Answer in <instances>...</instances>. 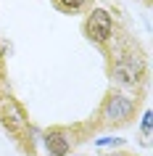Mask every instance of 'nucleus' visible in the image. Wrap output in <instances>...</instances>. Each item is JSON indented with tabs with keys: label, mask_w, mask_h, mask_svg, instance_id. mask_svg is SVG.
Masks as SVG:
<instances>
[{
	"label": "nucleus",
	"mask_w": 153,
	"mask_h": 156,
	"mask_svg": "<svg viewBox=\"0 0 153 156\" xmlns=\"http://www.w3.org/2000/svg\"><path fill=\"white\" fill-rule=\"evenodd\" d=\"M77 156H82V154H77Z\"/></svg>",
	"instance_id": "10"
},
{
	"label": "nucleus",
	"mask_w": 153,
	"mask_h": 156,
	"mask_svg": "<svg viewBox=\"0 0 153 156\" xmlns=\"http://www.w3.org/2000/svg\"><path fill=\"white\" fill-rule=\"evenodd\" d=\"M50 5H53L58 13L79 16V13H87V11L92 8V0H50Z\"/></svg>",
	"instance_id": "6"
},
{
	"label": "nucleus",
	"mask_w": 153,
	"mask_h": 156,
	"mask_svg": "<svg viewBox=\"0 0 153 156\" xmlns=\"http://www.w3.org/2000/svg\"><path fill=\"white\" fill-rule=\"evenodd\" d=\"M98 124H74V127H64V124H53L42 132V143L48 148V156H69L77 143H85L90 138V132L95 135Z\"/></svg>",
	"instance_id": "4"
},
{
	"label": "nucleus",
	"mask_w": 153,
	"mask_h": 156,
	"mask_svg": "<svg viewBox=\"0 0 153 156\" xmlns=\"http://www.w3.org/2000/svg\"><path fill=\"white\" fill-rule=\"evenodd\" d=\"M82 34H85V40H87V42L98 45V48L106 53L108 45H111V40H113V34H116L111 11H106V8H90L87 16H85V21H82Z\"/></svg>",
	"instance_id": "5"
},
{
	"label": "nucleus",
	"mask_w": 153,
	"mask_h": 156,
	"mask_svg": "<svg viewBox=\"0 0 153 156\" xmlns=\"http://www.w3.org/2000/svg\"><path fill=\"white\" fill-rule=\"evenodd\" d=\"M143 138H145V143H148V138H151V111L143 114Z\"/></svg>",
	"instance_id": "7"
},
{
	"label": "nucleus",
	"mask_w": 153,
	"mask_h": 156,
	"mask_svg": "<svg viewBox=\"0 0 153 156\" xmlns=\"http://www.w3.org/2000/svg\"><path fill=\"white\" fill-rule=\"evenodd\" d=\"M0 124L16 140V146L24 151L26 156H34V135H32V122L26 116L24 106L19 103V98L13 93L0 87Z\"/></svg>",
	"instance_id": "3"
},
{
	"label": "nucleus",
	"mask_w": 153,
	"mask_h": 156,
	"mask_svg": "<svg viewBox=\"0 0 153 156\" xmlns=\"http://www.w3.org/2000/svg\"><path fill=\"white\" fill-rule=\"evenodd\" d=\"M106 66H108V80L119 90L140 93L148 85V61L132 42H121L106 50Z\"/></svg>",
	"instance_id": "1"
},
{
	"label": "nucleus",
	"mask_w": 153,
	"mask_h": 156,
	"mask_svg": "<svg viewBox=\"0 0 153 156\" xmlns=\"http://www.w3.org/2000/svg\"><path fill=\"white\" fill-rule=\"evenodd\" d=\"M0 56H3V50H0Z\"/></svg>",
	"instance_id": "9"
},
{
	"label": "nucleus",
	"mask_w": 153,
	"mask_h": 156,
	"mask_svg": "<svg viewBox=\"0 0 153 156\" xmlns=\"http://www.w3.org/2000/svg\"><path fill=\"white\" fill-rule=\"evenodd\" d=\"M111 156H135V154H127V151H116V154H111Z\"/></svg>",
	"instance_id": "8"
},
{
	"label": "nucleus",
	"mask_w": 153,
	"mask_h": 156,
	"mask_svg": "<svg viewBox=\"0 0 153 156\" xmlns=\"http://www.w3.org/2000/svg\"><path fill=\"white\" fill-rule=\"evenodd\" d=\"M140 106H143V93H129V90L111 87L103 95L100 106H98V124L108 127V130L129 127L135 122Z\"/></svg>",
	"instance_id": "2"
}]
</instances>
